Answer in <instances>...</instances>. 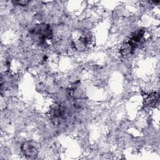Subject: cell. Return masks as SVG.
Here are the masks:
<instances>
[{
  "label": "cell",
  "instance_id": "1",
  "mask_svg": "<svg viewBox=\"0 0 160 160\" xmlns=\"http://www.w3.org/2000/svg\"><path fill=\"white\" fill-rule=\"evenodd\" d=\"M66 109L63 105L59 103H52L48 110L50 120L55 125L61 124L65 120Z\"/></svg>",
  "mask_w": 160,
  "mask_h": 160
},
{
  "label": "cell",
  "instance_id": "2",
  "mask_svg": "<svg viewBox=\"0 0 160 160\" xmlns=\"http://www.w3.org/2000/svg\"><path fill=\"white\" fill-rule=\"evenodd\" d=\"M21 151L24 156L28 158H32L36 156L38 150L36 147L29 141L24 142L21 146Z\"/></svg>",
  "mask_w": 160,
  "mask_h": 160
}]
</instances>
